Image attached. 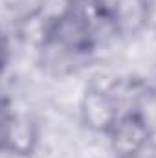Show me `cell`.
<instances>
[{
    "label": "cell",
    "mask_w": 156,
    "mask_h": 158,
    "mask_svg": "<svg viewBox=\"0 0 156 158\" xmlns=\"http://www.w3.org/2000/svg\"><path fill=\"white\" fill-rule=\"evenodd\" d=\"M147 143V131L142 121L127 118L117 125L116 147L125 155H134Z\"/></svg>",
    "instance_id": "6da1fadb"
},
{
    "label": "cell",
    "mask_w": 156,
    "mask_h": 158,
    "mask_svg": "<svg viewBox=\"0 0 156 158\" xmlns=\"http://www.w3.org/2000/svg\"><path fill=\"white\" fill-rule=\"evenodd\" d=\"M112 105L107 98L94 94L88 98V109H86V118L92 121V125L97 127H107L112 123Z\"/></svg>",
    "instance_id": "7a4b0ae2"
}]
</instances>
